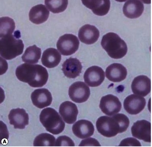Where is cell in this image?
<instances>
[{
  "label": "cell",
  "instance_id": "6da1fadb",
  "mask_svg": "<svg viewBox=\"0 0 152 147\" xmlns=\"http://www.w3.org/2000/svg\"><path fill=\"white\" fill-rule=\"evenodd\" d=\"M15 74L20 81L32 87H41L46 84L49 75L47 70L40 65L23 63L17 67Z\"/></svg>",
  "mask_w": 152,
  "mask_h": 147
},
{
  "label": "cell",
  "instance_id": "7a4b0ae2",
  "mask_svg": "<svg viewBox=\"0 0 152 147\" xmlns=\"http://www.w3.org/2000/svg\"><path fill=\"white\" fill-rule=\"evenodd\" d=\"M20 33L17 30L14 35L6 36L1 38L0 54L1 57L6 59L11 60L22 55L24 45L20 37Z\"/></svg>",
  "mask_w": 152,
  "mask_h": 147
},
{
  "label": "cell",
  "instance_id": "3957f363",
  "mask_svg": "<svg viewBox=\"0 0 152 147\" xmlns=\"http://www.w3.org/2000/svg\"><path fill=\"white\" fill-rule=\"evenodd\" d=\"M101 45L109 56L113 59H121L125 56L127 52L126 43L115 33H108L104 35Z\"/></svg>",
  "mask_w": 152,
  "mask_h": 147
},
{
  "label": "cell",
  "instance_id": "277c9868",
  "mask_svg": "<svg viewBox=\"0 0 152 147\" xmlns=\"http://www.w3.org/2000/svg\"><path fill=\"white\" fill-rule=\"evenodd\" d=\"M40 121L46 130L54 135L62 133L65 123L55 110L47 108L42 110L39 116Z\"/></svg>",
  "mask_w": 152,
  "mask_h": 147
},
{
  "label": "cell",
  "instance_id": "5b68a950",
  "mask_svg": "<svg viewBox=\"0 0 152 147\" xmlns=\"http://www.w3.org/2000/svg\"><path fill=\"white\" fill-rule=\"evenodd\" d=\"M96 127L98 132L105 137H114L121 133L119 124L113 116H101L97 120Z\"/></svg>",
  "mask_w": 152,
  "mask_h": 147
},
{
  "label": "cell",
  "instance_id": "8992f818",
  "mask_svg": "<svg viewBox=\"0 0 152 147\" xmlns=\"http://www.w3.org/2000/svg\"><path fill=\"white\" fill-rule=\"evenodd\" d=\"M79 40L72 34H65L61 36L57 43V49L64 55H70L74 54L79 48Z\"/></svg>",
  "mask_w": 152,
  "mask_h": 147
},
{
  "label": "cell",
  "instance_id": "52a82bcc",
  "mask_svg": "<svg viewBox=\"0 0 152 147\" xmlns=\"http://www.w3.org/2000/svg\"><path fill=\"white\" fill-rule=\"evenodd\" d=\"M69 94L70 99L74 102L79 104L85 102L90 97V88L84 82H76L69 87Z\"/></svg>",
  "mask_w": 152,
  "mask_h": 147
},
{
  "label": "cell",
  "instance_id": "ba28073f",
  "mask_svg": "<svg viewBox=\"0 0 152 147\" xmlns=\"http://www.w3.org/2000/svg\"><path fill=\"white\" fill-rule=\"evenodd\" d=\"M122 104L117 97L108 94L101 98L99 107L101 111L105 115L113 116L117 114L122 108Z\"/></svg>",
  "mask_w": 152,
  "mask_h": 147
},
{
  "label": "cell",
  "instance_id": "9c48e42d",
  "mask_svg": "<svg viewBox=\"0 0 152 147\" xmlns=\"http://www.w3.org/2000/svg\"><path fill=\"white\" fill-rule=\"evenodd\" d=\"M151 123L145 120L136 122L131 128L133 137L148 143L151 141Z\"/></svg>",
  "mask_w": 152,
  "mask_h": 147
},
{
  "label": "cell",
  "instance_id": "30bf717a",
  "mask_svg": "<svg viewBox=\"0 0 152 147\" xmlns=\"http://www.w3.org/2000/svg\"><path fill=\"white\" fill-rule=\"evenodd\" d=\"M146 104V100L142 97L132 94L125 99L124 107L125 110L129 114L136 115L143 110Z\"/></svg>",
  "mask_w": 152,
  "mask_h": 147
},
{
  "label": "cell",
  "instance_id": "8fae6325",
  "mask_svg": "<svg viewBox=\"0 0 152 147\" xmlns=\"http://www.w3.org/2000/svg\"><path fill=\"white\" fill-rule=\"evenodd\" d=\"M85 82L89 86L98 87L105 79L104 72L100 67L93 66L88 68L84 75Z\"/></svg>",
  "mask_w": 152,
  "mask_h": 147
},
{
  "label": "cell",
  "instance_id": "7c38bea8",
  "mask_svg": "<svg viewBox=\"0 0 152 147\" xmlns=\"http://www.w3.org/2000/svg\"><path fill=\"white\" fill-rule=\"evenodd\" d=\"M131 88L134 94L146 96L151 91V80L145 75L136 77L132 83Z\"/></svg>",
  "mask_w": 152,
  "mask_h": 147
},
{
  "label": "cell",
  "instance_id": "4fadbf2b",
  "mask_svg": "<svg viewBox=\"0 0 152 147\" xmlns=\"http://www.w3.org/2000/svg\"><path fill=\"white\" fill-rule=\"evenodd\" d=\"M9 122L15 129H24L29 124L28 115L24 109L18 108L10 111L9 116Z\"/></svg>",
  "mask_w": 152,
  "mask_h": 147
},
{
  "label": "cell",
  "instance_id": "5bb4252c",
  "mask_svg": "<svg viewBox=\"0 0 152 147\" xmlns=\"http://www.w3.org/2000/svg\"><path fill=\"white\" fill-rule=\"evenodd\" d=\"M31 97L33 104L40 109L50 105L53 101L51 93L45 88L34 90L32 93Z\"/></svg>",
  "mask_w": 152,
  "mask_h": 147
},
{
  "label": "cell",
  "instance_id": "9a60e30c",
  "mask_svg": "<svg viewBox=\"0 0 152 147\" xmlns=\"http://www.w3.org/2000/svg\"><path fill=\"white\" fill-rule=\"evenodd\" d=\"M78 36L80 40L82 43L91 45L98 40L100 32L95 26L87 24L80 28L78 32Z\"/></svg>",
  "mask_w": 152,
  "mask_h": 147
},
{
  "label": "cell",
  "instance_id": "2e32d148",
  "mask_svg": "<svg viewBox=\"0 0 152 147\" xmlns=\"http://www.w3.org/2000/svg\"><path fill=\"white\" fill-rule=\"evenodd\" d=\"M59 112L65 122L72 124L77 120L78 111L77 105L70 101H65L61 104Z\"/></svg>",
  "mask_w": 152,
  "mask_h": 147
},
{
  "label": "cell",
  "instance_id": "e0dca14e",
  "mask_svg": "<svg viewBox=\"0 0 152 147\" xmlns=\"http://www.w3.org/2000/svg\"><path fill=\"white\" fill-rule=\"evenodd\" d=\"M73 134L80 139L87 138L92 136L94 132V125L91 122L86 120H78L72 128Z\"/></svg>",
  "mask_w": 152,
  "mask_h": 147
},
{
  "label": "cell",
  "instance_id": "ac0fdd59",
  "mask_svg": "<svg viewBox=\"0 0 152 147\" xmlns=\"http://www.w3.org/2000/svg\"><path fill=\"white\" fill-rule=\"evenodd\" d=\"M82 1L84 6L99 16L106 15L110 10V2L109 0H82Z\"/></svg>",
  "mask_w": 152,
  "mask_h": 147
},
{
  "label": "cell",
  "instance_id": "d6986e66",
  "mask_svg": "<svg viewBox=\"0 0 152 147\" xmlns=\"http://www.w3.org/2000/svg\"><path fill=\"white\" fill-rule=\"evenodd\" d=\"M62 70L65 76L70 79H75L82 72V63L77 58H70L62 65Z\"/></svg>",
  "mask_w": 152,
  "mask_h": 147
},
{
  "label": "cell",
  "instance_id": "ffe728a7",
  "mask_svg": "<svg viewBox=\"0 0 152 147\" xmlns=\"http://www.w3.org/2000/svg\"><path fill=\"white\" fill-rule=\"evenodd\" d=\"M127 75V70L124 66L118 63H114L106 68L107 78L110 81L120 82L124 80Z\"/></svg>",
  "mask_w": 152,
  "mask_h": 147
},
{
  "label": "cell",
  "instance_id": "44dd1931",
  "mask_svg": "<svg viewBox=\"0 0 152 147\" xmlns=\"http://www.w3.org/2000/svg\"><path fill=\"white\" fill-rule=\"evenodd\" d=\"M144 10L143 3L140 1L136 0L126 1L123 9L125 16L130 19H134L140 17Z\"/></svg>",
  "mask_w": 152,
  "mask_h": 147
},
{
  "label": "cell",
  "instance_id": "7402d4cb",
  "mask_svg": "<svg viewBox=\"0 0 152 147\" xmlns=\"http://www.w3.org/2000/svg\"><path fill=\"white\" fill-rule=\"evenodd\" d=\"M49 14V10L45 5H37L31 9L29 14V19L33 23L41 24L47 20Z\"/></svg>",
  "mask_w": 152,
  "mask_h": 147
},
{
  "label": "cell",
  "instance_id": "603a6c76",
  "mask_svg": "<svg viewBox=\"0 0 152 147\" xmlns=\"http://www.w3.org/2000/svg\"><path fill=\"white\" fill-rule=\"evenodd\" d=\"M62 59L61 54L56 49L49 48L44 51L41 58L43 65L48 68H53L59 64Z\"/></svg>",
  "mask_w": 152,
  "mask_h": 147
},
{
  "label": "cell",
  "instance_id": "cb8c5ba5",
  "mask_svg": "<svg viewBox=\"0 0 152 147\" xmlns=\"http://www.w3.org/2000/svg\"><path fill=\"white\" fill-rule=\"evenodd\" d=\"M41 50L36 45L29 46L26 49L22 56L23 61L25 63L34 64L38 63L40 59Z\"/></svg>",
  "mask_w": 152,
  "mask_h": 147
},
{
  "label": "cell",
  "instance_id": "d4e9b609",
  "mask_svg": "<svg viewBox=\"0 0 152 147\" xmlns=\"http://www.w3.org/2000/svg\"><path fill=\"white\" fill-rule=\"evenodd\" d=\"M56 138L53 135L48 133H41L34 139L33 142L34 146H54Z\"/></svg>",
  "mask_w": 152,
  "mask_h": 147
},
{
  "label": "cell",
  "instance_id": "484cf974",
  "mask_svg": "<svg viewBox=\"0 0 152 147\" xmlns=\"http://www.w3.org/2000/svg\"><path fill=\"white\" fill-rule=\"evenodd\" d=\"M15 27V23L11 18L8 17L1 18V38L12 34Z\"/></svg>",
  "mask_w": 152,
  "mask_h": 147
},
{
  "label": "cell",
  "instance_id": "4316f807",
  "mask_svg": "<svg viewBox=\"0 0 152 147\" xmlns=\"http://www.w3.org/2000/svg\"><path fill=\"white\" fill-rule=\"evenodd\" d=\"M45 1L48 8L54 14H58L64 11L69 3L67 0H46Z\"/></svg>",
  "mask_w": 152,
  "mask_h": 147
},
{
  "label": "cell",
  "instance_id": "83f0119b",
  "mask_svg": "<svg viewBox=\"0 0 152 147\" xmlns=\"http://www.w3.org/2000/svg\"><path fill=\"white\" fill-rule=\"evenodd\" d=\"M118 122L121 128V133L125 132L129 128L130 121L129 118L123 114H117L113 116Z\"/></svg>",
  "mask_w": 152,
  "mask_h": 147
},
{
  "label": "cell",
  "instance_id": "f1b7e54d",
  "mask_svg": "<svg viewBox=\"0 0 152 147\" xmlns=\"http://www.w3.org/2000/svg\"><path fill=\"white\" fill-rule=\"evenodd\" d=\"M74 142L66 136H61L57 139L55 146H75Z\"/></svg>",
  "mask_w": 152,
  "mask_h": 147
},
{
  "label": "cell",
  "instance_id": "f546056e",
  "mask_svg": "<svg viewBox=\"0 0 152 147\" xmlns=\"http://www.w3.org/2000/svg\"><path fill=\"white\" fill-rule=\"evenodd\" d=\"M119 146H141L140 142L133 138H128L121 141Z\"/></svg>",
  "mask_w": 152,
  "mask_h": 147
},
{
  "label": "cell",
  "instance_id": "4dcf8cb0",
  "mask_svg": "<svg viewBox=\"0 0 152 147\" xmlns=\"http://www.w3.org/2000/svg\"><path fill=\"white\" fill-rule=\"evenodd\" d=\"M80 146H101V145L99 143L96 139L90 138L85 139L81 141L80 143L79 144Z\"/></svg>",
  "mask_w": 152,
  "mask_h": 147
}]
</instances>
